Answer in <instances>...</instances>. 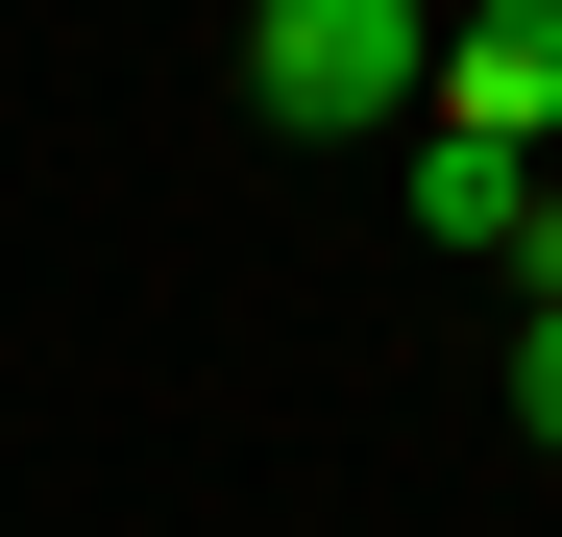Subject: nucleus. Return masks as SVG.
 Instances as JSON below:
<instances>
[{"label":"nucleus","instance_id":"1","mask_svg":"<svg viewBox=\"0 0 562 537\" xmlns=\"http://www.w3.org/2000/svg\"><path fill=\"white\" fill-rule=\"evenodd\" d=\"M440 25H464V0H245V99L294 123V147L440 123Z\"/></svg>","mask_w":562,"mask_h":537},{"label":"nucleus","instance_id":"2","mask_svg":"<svg viewBox=\"0 0 562 537\" xmlns=\"http://www.w3.org/2000/svg\"><path fill=\"white\" fill-rule=\"evenodd\" d=\"M416 244H440V268H514V294H562V196H538V147L416 123Z\"/></svg>","mask_w":562,"mask_h":537},{"label":"nucleus","instance_id":"3","mask_svg":"<svg viewBox=\"0 0 562 537\" xmlns=\"http://www.w3.org/2000/svg\"><path fill=\"white\" fill-rule=\"evenodd\" d=\"M440 123L562 147V0H464V25H440Z\"/></svg>","mask_w":562,"mask_h":537},{"label":"nucleus","instance_id":"4","mask_svg":"<svg viewBox=\"0 0 562 537\" xmlns=\"http://www.w3.org/2000/svg\"><path fill=\"white\" fill-rule=\"evenodd\" d=\"M514 415L562 439V294H514Z\"/></svg>","mask_w":562,"mask_h":537}]
</instances>
